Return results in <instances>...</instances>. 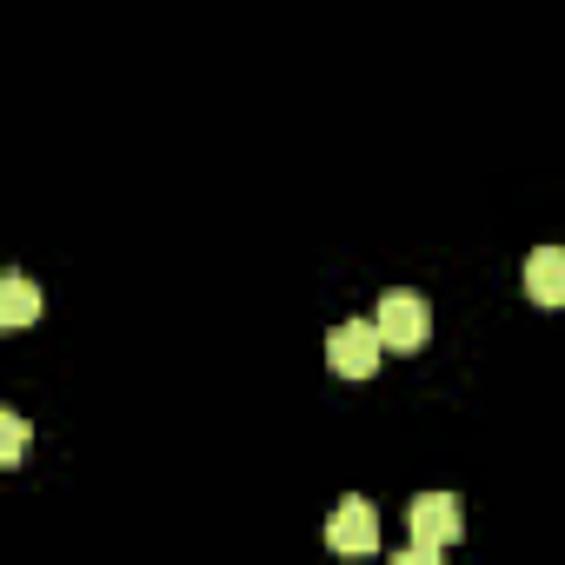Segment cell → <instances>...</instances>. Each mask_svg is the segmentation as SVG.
Here are the masks:
<instances>
[{"label": "cell", "instance_id": "cell-1", "mask_svg": "<svg viewBox=\"0 0 565 565\" xmlns=\"http://www.w3.org/2000/svg\"><path fill=\"white\" fill-rule=\"evenodd\" d=\"M373 327H380L386 353H419V347H426V333H433V313H426V300H419L413 287H393V294L380 300Z\"/></svg>", "mask_w": 565, "mask_h": 565}, {"label": "cell", "instance_id": "cell-2", "mask_svg": "<svg viewBox=\"0 0 565 565\" xmlns=\"http://www.w3.org/2000/svg\"><path fill=\"white\" fill-rule=\"evenodd\" d=\"M380 353H386V340H380L373 320H347V327L327 333V366L340 380H373L380 373Z\"/></svg>", "mask_w": 565, "mask_h": 565}, {"label": "cell", "instance_id": "cell-3", "mask_svg": "<svg viewBox=\"0 0 565 565\" xmlns=\"http://www.w3.org/2000/svg\"><path fill=\"white\" fill-rule=\"evenodd\" d=\"M327 545H333L340 558H360V552H373V545H380V512H373V499L347 492V499L333 505V519H327Z\"/></svg>", "mask_w": 565, "mask_h": 565}, {"label": "cell", "instance_id": "cell-4", "mask_svg": "<svg viewBox=\"0 0 565 565\" xmlns=\"http://www.w3.org/2000/svg\"><path fill=\"white\" fill-rule=\"evenodd\" d=\"M406 519H413V545H439V552L466 532V505L452 492H419Z\"/></svg>", "mask_w": 565, "mask_h": 565}, {"label": "cell", "instance_id": "cell-5", "mask_svg": "<svg viewBox=\"0 0 565 565\" xmlns=\"http://www.w3.org/2000/svg\"><path fill=\"white\" fill-rule=\"evenodd\" d=\"M525 294L539 307H565V246H532L525 253Z\"/></svg>", "mask_w": 565, "mask_h": 565}, {"label": "cell", "instance_id": "cell-6", "mask_svg": "<svg viewBox=\"0 0 565 565\" xmlns=\"http://www.w3.org/2000/svg\"><path fill=\"white\" fill-rule=\"evenodd\" d=\"M34 320H41V287H34L28 273H8V279H0V327L21 333Z\"/></svg>", "mask_w": 565, "mask_h": 565}, {"label": "cell", "instance_id": "cell-7", "mask_svg": "<svg viewBox=\"0 0 565 565\" xmlns=\"http://www.w3.org/2000/svg\"><path fill=\"white\" fill-rule=\"evenodd\" d=\"M21 452H28V419H21V413H0V459L14 466Z\"/></svg>", "mask_w": 565, "mask_h": 565}, {"label": "cell", "instance_id": "cell-8", "mask_svg": "<svg viewBox=\"0 0 565 565\" xmlns=\"http://www.w3.org/2000/svg\"><path fill=\"white\" fill-rule=\"evenodd\" d=\"M393 565H439V545H406L393 552Z\"/></svg>", "mask_w": 565, "mask_h": 565}]
</instances>
